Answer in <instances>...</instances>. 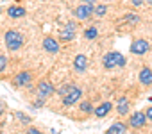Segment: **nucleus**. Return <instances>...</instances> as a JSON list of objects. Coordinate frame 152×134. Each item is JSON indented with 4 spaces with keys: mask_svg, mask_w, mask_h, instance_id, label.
<instances>
[{
    "mask_svg": "<svg viewBox=\"0 0 152 134\" xmlns=\"http://www.w3.org/2000/svg\"><path fill=\"white\" fill-rule=\"evenodd\" d=\"M4 114V106H0V116Z\"/></svg>",
    "mask_w": 152,
    "mask_h": 134,
    "instance_id": "obj_28",
    "label": "nucleus"
},
{
    "mask_svg": "<svg viewBox=\"0 0 152 134\" xmlns=\"http://www.w3.org/2000/svg\"><path fill=\"white\" fill-rule=\"evenodd\" d=\"M41 45H43V50L47 54H57L59 52V41L56 38H45Z\"/></svg>",
    "mask_w": 152,
    "mask_h": 134,
    "instance_id": "obj_10",
    "label": "nucleus"
},
{
    "mask_svg": "<svg viewBox=\"0 0 152 134\" xmlns=\"http://www.w3.org/2000/svg\"><path fill=\"white\" fill-rule=\"evenodd\" d=\"M102 64L106 70H111V68H124L127 64V59L124 54L120 52H107L104 57H102Z\"/></svg>",
    "mask_w": 152,
    "mask_h": 134,
    "instance_id": "obj_1",
    "label": "nucleus"
},
{
    "mask_svg": "<svg viewBox=\"0 0 152 134\" xmlns=\"http://www.w3.org/2000/svg\"><path fill=\"white\" fill-rule=\"evenodd\" d=\"M83 2H84V4H93L95 0H83Z\"/></svg>",
    "mask_w": 152,
    "mask_h": 134,
    "instance_id": "obj_27",
    "label": "nucleus"
},
{
    "mask_svg": "<svg viewBox=\"0 0 152 134\" xmlns=\"http://www.w3.org/2000/svg\"><path fill=\"white\" fill-rule=\"evenodd\" d=\"M106 134H127V125L122 123V122H115V123L107 129Z\"/></svg>",
    "mask_w": 152,
    "mask_h": 134,
    "instance_id": "obj_14",
    "label": "nucleus"
},
{
    "mask_svg": "<svg viewBox=\"0 0 152 134\" xmlns=\"http://www.w3.org/2000/svg\"><path fill=\"white\" fill-rule=\"evenodd\" d=\"M97 36H99V29L97 27H88L84 31V38L86 39H97Z\"/></svg>",
    "mask_w": 152,
    "mask_h": 134,
    "instance_id": "obj_18",
    "label": "nucleus"
},
{
    "mask_svg": "<svg viewBox=\"0 0 152 134\" xmlns=\"http://www.w3.org/2000/svg\"><path fill=\"white\" fill-rule=\"evenodd\" d=\"M50 95H54V86L50 84V81H41V82L38 84V98L45 100V98H48Z\"/></svg>",
    "mask_w": 152,
    "mask_h": 134,
    "instance_id": "obj_6",
    "label": "nucleus"
},
{
    "mask_svg": "<svg viewBox=\"0 0 152 134\" xmlns=\"http://www.w3.org/2000/svg\"><path fill=\"white\" fill-rule=\"evenodd\" d=\"M147 114L145 113H141V111H136V113H132L131 114V118H129V125L131 127H134V129H140V127H143L145 123H147Z\"/></svg>",
    "mask_w": 152,
    "mask_h": 134,
    "instance_id": "obj_7",
    "label": "nucleus"
},
{
    "mask_svg": "<svg viewBox=\"0 0 152 134\" xmlns=\"http://www.w3.org/2000/svg\"><path fill=\"white\" fill-rule=\"evenodd\" d=\"M75 38V23L68 22V25H64L59 32V39L61 41H72Z\"/></svg>",
    "mask_w": 152,
    "mask_h": 134,
    "instance_id": "obj_8",
    "label": "nucleus"
},
{
    "mask_svg": "<svg viewBox=\"0 0 152 134\" xmlns=\"http://www.w3.org/2000/svg\"><path fill=\"white\" fill-rule=\"evenodd\" d=\"M81 97H83V90H81V88H77V86H73V88H72V90L63 97V104H64V106H73L75 102L81 98Z\"/></svg>",
    "mask_w": 152,
    "mask_h": 134,
    "instance_id": "obj_5",
    "label": "nucleus"
},
{
    "mask_svg": "<svg viewBox=\"0 0 152 134\" xmlns=\"http://www.w3.org/2000/svg\"><path fill=\"white\" fill-rule=\"evenodd\" d=\"M124 22L129 23V25H136V23H140V16L134 15V13H127V15L124 16Z\"/></svg>",
    "mask_w": 152,
    "mask_h": 134,
    "instance_id": "obj_17",
    "label": "nucleus"
},
{
    "mask_svg": "<svg viewBox=\"0 0 152 134\" xmlns=\"http://www.w3.org/2000/svg\"><path fill=\"white\" fill-rule=\"evenodd\" d=\"M138 79H140V82L143 86H152V70L148 68V66H143V68L140 70Z\"/></svg>",
    "mask_w": 152,
    "mask_h": 134,
    "instance_id": "obj_12",
    "label": "nucleus"
},
{
    "mask_svg": "<svg viewBox=\"0 0 152 134\" xmlns=\"http://www.w3.org/2000/svg\"><path fill=\"white\" fill-rule=\"evenodd\" d=\"M7 15L11 18H23L25 16V7H22V6H11L7 9Z\"/></svg>",
    "mask_w": 152,
    "mask_h": 134,
    "instance_id": "obj_15",
    "label": "nucleus"
},
{
    "mask_svg": "<svg viewBox=\"0 0 152 134\" xmlns=\"http://www.w3.org/2000/svg\"><path fill=\"white\" fill-rule=\"evenodd\" d=\"M27 134H43L41 130H38V129H34V127H31L29 130H27Z\"/></svg>",
    "mask_w": 152,
    "mask_h": 134,
    "instance_id": "obj_24",
    "label": "nucleus"
},
{
    "mask_svg": "<svg viewBox=\"0 0 152 134\" xmlns=\"http://www.w3.org/2000/svg\"><path fill=\"white\" fill-rule=\"evenodd\" d=\"M81 111H83V113H84V114H91V113H93V111H95V109H93V107H91V104H90V102H88V100H84V102H83V104H81Z\"/></svg>",
    "mask_w": 152,
    "mask_h": 134,
    "instance_id": "obj_19",
    "label": "nucleus"
},
{
    "mask_svg": "<svg viewBox=\"0 0 152 134\" xmlns=\"http://www.w3.org/2000/svg\"><path fill=\"white\" fill-rule=\"evenodd\" d=\"M145 114H147V118H148V120H152V107H148V109L145 111Z\"/></svg>",
    "mask_w": 152,
    "mask_h": 134,
    "instance_id": "obj_26",
    "label": "nucleus"
},
{
    "mask_svg": "<svg viewBox=\"0 0 152 134\" xmlns=\"http://www.w3.org/2000/svg\"><path fill=\"white\" fill-rule=\"evenodd\" d=\"M7 68V57L6 55H0V74H4Z\"/></svg>",
    "mask_w": 152,
    "mask_h": 134,
    "instance_id": "obj_21",
    "label": "nucleus"
},
{
    "mask_svg": "<svg viewBox=\"0 0 152 134\" xmlns=\"http://www.w3.org/2000/svg\"><path fill=\"white\" fill-rule=\"evenodd\" d=\"M16 2H18V0H16Z\"/></svg>",
    "mask_w": 152,
    "mask_h": 134,
    "instance_id": "obj_31",
    "label": "nucleus"
},
{
    "mask_svg": "<svg viewBox=\"0 0 152 134\" xmlns=\"http://www.w3.org/2000/svg\"><path fill=\"white\" fill-rule=\"evenodd\" d=\"M72 88H73V84H64V86L59 90V95H63V97H64V95H66V93H68Z\"/></svg>",
    "mask_w": 152,
    "mask_h": 134,
    "instance_id": "obj_23",
    "label": "nucleus"
},
{
    "mask_svg": "<svg viewBox=\"0 0 152 134\" xmlns=\"http://www.w3.org/2000/svg\"><path fill=\"white\" fill-rule=\"evenodd\" d=\"M93 13H95V6L93 4H83L79 7H75V11H73V15H75L77 20H88Z\"/></svg>",
    "mask_w": 152,
    "mask_h": 134,
    "instance_id": "obj_4",
    "label": "nucleus"
},
{
    "mask_svg": "<svg viewBox=\"0 0 152 134\" xmlns=\"http://www.w3.org/2000/svg\"><path fill=\"white\" fill-rule=\"evenodd\" d=\"M134 55H145L148 50H150V43L147 41V39H143V38H140V39H134L132 43H131V48H129Z\"/></svg>",
    "mask_w": 152,
    "mask_h": 134,
    "instance_id": "obj_3",
    "label": "nucleus"
},
{
    "mask_svg": "<svg viewBox=\"0 0 152 134\" xmlns=\"http://www.w3.org/2000/svg\"><path fill=\"white\" fill-rule=\"evenodd\" d=\"M147 2H148V4H150V6H152V0H147Z\"/></svg>",
    "mask_w": 152,
    "mask_h": 134,
    "instance_id": "obj_29",
    "label": "nucleus"
},
{
    "mask_svg": "<svg viewBox=\"0 0 152 134\" xmlns=\"http://www.w3.org/2000/svg\"><path fill=\"white\" fill-rule=\"evenodd\" d=\"M16 118L22 120L23 123H31V116H27V114H23V113H16Z\"/></svg>",
    "mask_w": 152,
    "mask_h": 134,
    "instance_id": "obj_22",
    "label": "nucleus"
},
{
    "mask_svg": "<svg viewBox=\"0 0 152 134\" xmlns=\"http://www.w3.org/2000/svg\"><path fill=\"white\" fill-rule=\"evenodd\" d=\"M116 111H118V114H127L129 113V100L125 98V97H122L120 100H118V104H116Z\"/></svg>",
    "mask_w": 152,
    "mask_h": 134,
    "instance_id": "obj_16",
    "label": "nucleus"
},
{
    "mask_svg": "<svg viewBox=\"0 0 152 134\" xmlns=\"http://www.w3.org/2000/svg\"><path fill=\"white\" fill-rule=\"evenodd\" d=\"M111 109H113V104H111V102H102V104H100V106L93 111V114H95L97 118H104V116H106Z\"/></svg>",
    "mask_w": 152,
    "mask_h": 134,
    "instance_id": "obj_13",
    "label": "nucleus"
},
{
    "mask_svg": "<svg viewBox=\"0 0 152 134\" xmlns=\"http://www.w3.org/2000/svg\"><path fill=\"white\" fill-rule=\"evenodd\" d=\"M106 13H107V6H106V4H100V6L95 7V13H93V15H97V16H104Z\"/></svg>",
    "mask_w": 152,
    "mask_h": 134,
    "instance_id": "obj_20",
    "label": "nucleus"
},
{
    "mask_svg": "<svg viewBox=\"0 0 152 134\" xmlns=\"http://www.w3.org/2000/svg\"><path fill=\"white\" fill-rule=\"evenodd\" d=\"M73 68H75V72H84L88 68V57L84 54L75 55L73 57Z\"/></svg>",
    "mask_w": 152,
    "mask_h": 134,
    "instance_id": "obj_11",
    "label": "nucleus"
},
{
    "mask_svg": "<svg viewBox=\"0 0 152 134\" xmlns=\"http://www.w3.org/2000/svg\"><path fill=\"white\" fill-rule=\"evenodd\" d=\"M4 41H6V47H7V50H11V52H16V50H20V48H22V45H23V36H22L18 31L11 29V31H7V32H6V36H4Z\"/></svg>",
    "mask_w": 152,
    "mask_h": 134,
    "instance_id": "obj_2",
    "label": "nucleus"
},
{
    "mask_svg": "<svg viewBox=\"0 0 152 134\" xmlns=\"http://www.w3.org/2000/svg\"><path fill=\"white\" fill-rule=\"evenodd\" d=\"M13 82H15L16 86H20V88H23V86H29V84L32 82V74L23 70V72H20V74H16V75H15Z\"/></svg>",
    "mask_w": 152,
    "mask_h": 134,
    "instance_id": "obj_9",
    "label": "nucleus"
},
{
    "mask_svg": "<svg viewBox=\"0 0 152 134\" xmlns=\"http://www.w3.org/2000/svg\"><path fill=\"white\" fill-rule=\"evenodd\" d=\"M0 15H2V9H0Z\"/></svg>",
    "mask_w": 152,
    "mask_h": 134,
    "instance_id": "obj_30",
    "label": "nucleus"
},
{
    "mask_svg": "<svg viewBox=\"0 0 152 134\" xmlns=\"http://www.w3.org/2000/svg\"><path fill=\"white\" fill-rule=\"evenodd\" d=\"M131 2H132V6H134V7H140V6L145 2V0H131Z\"/></svg>",
    "mask_w": 152,
    "mask_h": 134,
    "instance_id": "obj_25",
    "label": "nucleus"
}]
</instances>
